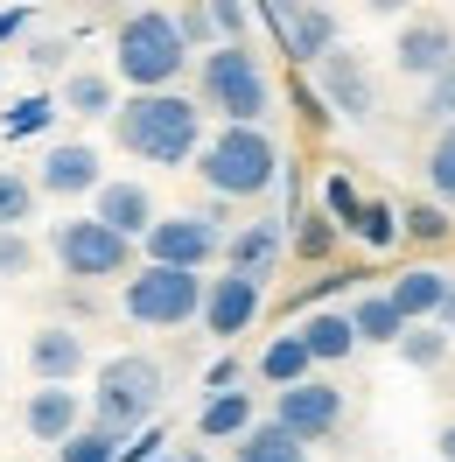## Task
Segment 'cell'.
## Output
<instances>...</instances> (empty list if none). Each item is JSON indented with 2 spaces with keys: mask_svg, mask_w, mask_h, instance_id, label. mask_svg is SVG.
<instances>
[{
  "mask_svg": "<svg viewBox=\"0 0 455 462\" xmlns=\"http://www.w3.org/2000/svg\"><path fill=\"white\" fill-rule=\"evenodd\" d=\"M113 141L134 154V162H154V169H182L203 154V106L182 98V91H141L113 113Z\"/></svg>",
  "mask_w": 455,
  "mask_h": 462,
  "instance_id": "obj_1",
  "label": "cell"
},
{
  "mask_svg": "<svg viewBox=\"0 0 455 462\" xmlns=\"http://www.w3.org/2000/svg\"><path fill=\"white\" fill-rule=\"evenodd\" d=\"M162 393H169L162 365H154L147 350H119V357L98 365V385H91V428L134 441V434H147V420L162 413Z\"/></svg>",
  "mask_w": 455,
  "mask_h": 462,
  "instance_id": "obj_2",
  "label": "cell"
},
{
  "mask_svg": "<svg viewBox=\"0 0 455 462\" xmlns=\"http://www.w3.org/2000/svg\"><path fill=\"white\" fill-rule=\"evenodd\" d=\"M197 182L210 197H231V203L266 197L281 182V147H274L266 126H218L197 154Z\"/></svg>",
  "mask_w": 455,
  "mask_h": 462,
  "instance_id": "obj_3",
  "label": "cell"
},
{
  "mask_svg": "<svg viewBox=\"0 0 455 462\" xmlns=\"http://www.w3.org/2000/svg\"><path fill=\"white\" fill-rule=\"evenodd\" d=\"M197 106L218 113L225 126H259V119L274 113V78L253 57V42H218L197 63Z\"/></svg>",
  "mask_w": 455,
  "mask_h": 462,
  "instance_id": "obj_4",
  "label": "cell"
},
{
  "mask_svg": "<svg viewBox=\"0 0 455 462\" xmlns=\"http://www.w3.org/2000/svg\"><path fill=\"white\" fill-rule=\"evenodd\" d=\"M182 63H190V50L175 35V14H162V7H141L113 29V78H126L134 98L141 91H175Z\"/></svg>",
  "mask_w": 455,
  "mask_h": 462,
  "instance_id": "obj_5",
  "label": "cell"
},
{
  "mask_svg": "<svg viewBox=\"0 0 455 462\" xmlns=\"http://www.w3.org/2000/svg\"><path fill=\"white\" fill-rule=\"evenodd\" d=\"M119 316L141 329H182L203 316V273H175V266H134V281L119 288Z\"/></svg>",
  "mask_w": 455,
  "mask_h": 462,
  "instance_id": "obj_6",
  "label": "cell"
},
{
  "mask_svg": "<svg viewBox=\"0 0 455 462\" xmlns=\"http://www.w3.org/2000/svg\"><path fill=\"white\" fill-rule=\"evenodd\" d=\"M50 260L78 288H91V281H126L134 273V245L119 231H106L98 217H63V225H50Z\"/></svg>",
  "mask_w": 455,
  "mask_h": 462,
  "instance_id": "obj_7",
  "label": "cell"
},
{
  "mask_svg": "<svg viewBox=\"0 0 455 462\" xmlns=\"http://www.w3.org/2000/svg\"><path fill=\"white\" fill-rule=\"evenodd\" d=\"M147 266H175V273H203L210 260H225V225L203 217V210H175L141 238Z\"/></svg>",
  "mask_w": 455,
  "mask_h": 462,
  "instance_id": "obj_8",
  "label": "cell"
},
{
  "mask_svg": "<svg viewBox=\"0 0 455 462\" xmlns=\"http://www.w3.org/2000/svg\"><path fill=\"white\" fill-rule=\"evenodd\" d=\"M274 428H287L302 448L330 441V434L343 428V385H330V378H302V385L274 393Z\"/></svg>",
  "mask_w": 455,
  "mask_h": 462,
  "instance_id": "obj_9",
  "label": "cell"
},
{
  "mask_svg": "<svg viewBox=\"0 0 455 462\" xmlns=\"http://www.w3.org/2000/svg\"><path fill=\"white\" fill-rule=\"evenodd\" d=\"M35 189L57 203H78V197H98L106 189V162H98V147L91 141H57L42 154V169H35Z\"/></svg>",
  "mask_w": 455,
  "mask_h": 462,
  "instance_id": "obj_10",
  "label": "cell"
},
{
  "mask_svg": "<svg viewBox=\"0 0 455 462\" xmlns=\"http://www.w3.org/2000/svg\"><path fill=\"white\" fill-rule=\"evenodd\" d=\"M393 63L406 70V78H441L455 63V22L449 14H413V22H399V35H393Z\"/></svg>",
  "mask_w": 455,
  "mask_h": 462,
  "instance_id": "obj_11",
  "label": "cell"
},
{
  "mask_svg": "<svg viewBox=\"0 0 455 462\" xmlns=\"http://www.w3.org/2000/svg\"><path fill=\"white\" fill-rule=\"evenodd\" d=\"M85 420H91V400L78 385H35L29 400H22V434H29V441H50V448H63Z\"/></svg>",
  "mask_w": 455,
  "mask_h": 462,
  "instance_id": "obj_12",
  "label": "cell"
},
{
  "mask_svg": "<svg viewBox=\"0 0 455 462\" xmlns=\"http://www.w3.org/2000/svg\"><path fill=\"white\" fill-rule=\"evenodd\" d=\"M259 309H266V288L259 281H246V273H218V281H203V329L210 337H246L259 322Z\"/></svg>",
  "mask_w": 455,
  "mask_h": 462,
  "instance_id": "obj_13",
  "label": "cell"
},
{
  "mask_svg": "<svg viewBox=\"0 0 455 462\" xmlns=\"http://www.w3.org/2000/svg\"><path fill=\"white\" fill-rule=\"evenodd\" d=\"M91 217H98L106 231H119L126 245H134V238H147V231L162 225L154 189H147V182H134V175H106V189L91 197Z\"/></svg>",
  "mask_w": 455,
  "mask_h": 462,
  "instance_id": "obj_14",
  "label": "cell"
},
{
  "mask_svg": "<svg viewBox=\"0 0 455 462\" xmlns=\"http://www.w3.org/2000/svg\"><path fill=\"white\" fill-rule=\"evenodd\" d=\"M266 22L281 29L287 57L309 63V70L337 50V14H330V7H294V0H274V7H266Z\"/></svg>",
  "mask_w": 455,
  "mask_h": 462,
  "instance_id": "obj_15",
  "label": "cell"
},
{
  "mask_svg": "<svg viewBox=\"0 0 455 462\" xmlns=\"http://www.w3.org/2000/svg\"><path fill=\"white\" fill-rule=\"evenodd\" d=\"M91 365V350H85V337L70 329V322H42L29 337V372H35V385H78V372Z\"/></svg>",
  "mask_w": 455,
  "mask_h": 462,
  "instance_id": "obj_16",
  "label": "cell"
},
{
  "mask_svg": "<svg viewBox=\"0 0 455 462\" xmlns=\"http://www.w3.org/2000/svg\"><path fill=\"white\" fill-rule=\"evenodd\" d=\"M315 78H322V98L337 106L343 119H371V106H378V91H371V70H365V57L358 50H330V57L315 63Z\"/></svg>",
  "mask_w": 455,
  "mask_h": 462,
  "instance_id": "obj_17",
  "label": "cell"
},
{
  "mask_svg": "<svg viewBox=\"0 0 455 462\" xmlns=\"http://www.w3.org/2000/svg\"><path fill=\"white\" fill-rule=\"evenodd\" d=\"M449 281H455V273H441V266H406L393 288H385V301L399 309L406 329H421V322H441V309H449Z\"/></svg>",
  "mask_w": 455,
  "mask_h": 462,
  "instance_id": "obj_18",
  "label": "cell"
},
{
  "mask_svg": "<svg viewBox=\"0 0 455 462\" xmlns=\"http://www.w3.org/2000/svg\"><path fill=\"white\" fill-rule=\"evenodd\" d=\"M281 253H287L281 225H238V231H225V273H246V281H259V288H266V273L281 266Z\"/></svg>",
  "mask_w": 455,
  "mask_h": 462,
  "instance_id": "obj_19",
  "label": "cell"
},
{
  "mask_svg": "<svg viewBox=\"0 0 455 462\" xmlns=\"http://www.w3.org/2000/svg\"><path fill=\"white\" fill-rule=\"evenodd\" d=\"M294 337L309 350L315 365H343L350 350H358V329H350V309H315V316L294 322Z\"/></svg>",
  "mask_w": 455,
  "mask_h": 462,
  "instance_id": "obj_20",
  "label": "cell"
},
{
  "mask_svg": "<svg viewBox=\"0 0 455 462\" xmlns=\"http://www.w3.org/2000/svg\"><path fill=\"white\" fill-rule=\"evenodd\" d=\"M253 428H259L253 393H210V400L197 406V434L203 441H246Z\"/></svg>",
  "mask_w": 455,
  "mask_h": 462,
  "instance_id": "obj_21",
  "label": "cell"
},
{
  "mask_svg": "<svg viewBox=\"0 0 455 462\" xmlns=\"http://www.w3.org/2000/svg\"><path fill=\"white\" fill-rule=\"evenodd\" d=\"M63 106L78 119H113L119 113V78L113 70H70L63 78Z\"/></svg>",
  "mask_w": 455,
  "mask_h": 462,
  "instance_id": "obj_22",
  "label": "cell"
},
{
  "mask_svg": "<svg viewBox=\"0 0 455 462\" xmlns=\"http://www.w3.org/2000/svg\"><path fill=\"white\" fill-rule=\"evenodd\" d=\"M253 372L266 378L274 393H287V385H302V378H315V357L302 350V337L287 329V337H274V344L259 350V365H253Z\"/></svg>",
  "mask_w": 455,
  "mask_h": 462,
  "instance_id": "obj_23",
  "label": "cell"
},
{
  "mask_svg": "<svg viewBox=\"0 0 455 462\" xmlns=\"http://www.w3.org/2000/svg\"><path fill=\"white\" fill-rule=\"evenodd\" d=\"M231 462H315V456H309V448H302V441H294L287 428H274V420H259V428L246 434L238 448H231Z\"/></svg>",
  "mask_w": 455,
  "mask_h": 462,
  "instance_id": "obj_24",
  "label": "cell"
},
{
  "mask_svg": "<svg viewBox=\"0 0 455 462\" xmlns=\"http://www.w3.org/2000/svg\"><path fill=\"white\" fill-rule=\"evenodd\" d=\"M350 329H358V344H393V350H399V337H406V322H399V309L385 294H358Z\"/></svg>",
  "mask_w": 455,
  "mask_h": 462,
  "instance_id": "obj_25",
  "label": "cell"
},
{
  "mask_svg": "<svg viewBox=\"0 0 455 462\" xmlns=\"http://www.w3.org/2000/svg\"><path fill=\"white\" fill-rule=\"evenodd\" d=\"M449 350H455V337L441 329V322H421V329H406V337H399V357H406L413 372H441V365H449Z\"/></svg>",
  "mask_w": 455,
  "mask_h": 462,
  "instance_id": "obj_26",
  "label": "cell"
},
{
  "mask_svg": "<svg viewBox=\"0 0 455 462\" xmlns=\"http://www.w3.org/2000/svg\"><path fill=\"white\" fill-rule=\"evenodd\" d=\"M35 203H42L35 175H22V169H0V231H22V225L35 217Z\"/></svg>",
  "mask_w": 455,
  "mask_h": 462,
  "instance_id": "obj_27",
  "label": "cell"
},
{
  "mask_svg": "<svg viewBox=\"0 0 455 462\" xmlns=\"http://www.w3.org/2000/svg\"><path fill=\"white\" fill-rule=\"evenodd\" d=\"M350 231H358V245H371V253H393V245H399V210H393V203H378V197H365V203H358V217H350Z\"/></svg>",
  "mask_w": 455,
  "mask_h": 462,
  "instance_id": "obj_28",
  "label": "cell"
},
{
  "mask_svg": "<svg viewBox=\"0 0 455 462\" xmlns=\"http://www.w3.org/2000/svg\"><path fill=\"white\" fill-rule=\"evenodd\" d=\"M119 456H126V441H119V434H106V428H91V420L57 448V462H119Z\"/></svg>",
  "mask_w": 455,
  "mask_h": 462,
  "instance_id": "obj_29",
  "label": "cell"
},
{
  "mask_svg": "<svg viewBox=\"0 0 455 462\" xmlns=\"http://www.w3.org/2000/svg\"><path fill=\"white\" fill-rule=\"evenodd\" d=\"M337 217H330V210H309V217H302V231H294V253H302V260L309 266H322L330 260V253H337Z\"/></svg>",
  "mask_w": 455,
  "mask_h": 462,
  "instance_id": "obj_30",
  "label": "cell"
},
{
  "mask_svg": "<svg viewBox=\"0 0 455 462\" xmlns=\"http://www.w3.org/2000/svg\"><path fill=\"white\" fill-rule=\"evenodd\" d=\"M175 35H182V50H190V57H197V50H218L210 0H190V7H175Z\"/></svg>",
  "mask_w": 455,
  "mask_h": 462,
  "instance_id": "obj_31",
  "label": "cell"
},
{
  "mask_svg": "<svg viewBox=\"0 0 455 462\" xmlns=\"http://www.w3.org/2000/svg\"><path fill=\"white\" fill-rule=\"evenodd\" d=\"M399 238L441 245V238H449V210H441V203H406V210H399Z\"/></svg>",
  "mask_w": 455,
  "mask_h": 462,
  "instance_id": "obj_32",
  "label": "cell"
},
{
  "mask_svg": "<svg viewBox=\"0 0 455 462\" xmlns=\"http://www.w3.org/2000/svg\"><path fill=\"white\" fill-rule=\"evenodd\" d=\"M427 182H434L441 203H455V126H441L434 147H427Z\"/></svg>",
  "mask_w": 455,
  "mask_h": 462,
  "instance_id": "obj_33",
  "label": "cell"
},
{
  "mask_svg": "<svg viewBox=\"0 0 455 462\" xmlns=\"http://www.w3.org/2000/svg\"><path fill=\"white\" fill-rule=\"evenodd\" d=\"M35 273V238L29 231H0V281H29Z\"/></svg>",
  "mask_w": 455,
  "mask_h": 462,
  "instance_id": "obj_34",
  "label": "cell"
},
{
  "mask_svg": "<svg viewBox=\"0 0 455 462\" xmlns=\"http://www.w3.org/2000/svg\"><path fill=\"white\" fill-rule=\"evenodd\" d=\"M427 119H441V126H455V63L427 85Z\"/></svg>",
  "mask_w": 455,
  "mask_h": 462,
  "instance_id": "obj_35",
  "label": "cell"
},
{
  "mask_svg": "<svg viewBox=\"0 0 455 462\" xmlns=\"http://www.w3.org/2000/svg\"><path fill=\"white\" fill-rule=\"evenodd\" d=\"M210 22H218V42H246V29H253V14L231 0H210Z\"/></svg>",
  "mask_w": 455,
  "mask_h": 462,
  "instance_id": "obj_36",
  "label": "cell"
},
{
  "mask_svg": "<svg viewBox=\"0 0 455 462\" xmlns=\"http://www.w3.org/2000/svg\"><path fill=\"white\" fill-rule=\"evenodd\" d=\"M434 456H441V462H455V420H449L441 434H434Z\"/></svg>",
  "mask_w": 455,
  "mask_h": 462,
  "instance_id": "obj_37",
  "label": "cell"
},
{
  "mask_svg": "<svg viewBox=\"0 0 455 462\" xmlns=\"http://www.w3.org/2000/svg\"><path fill=\"white\" fill-rule=\"evenodd\" d=\"M441 329L455 337V281H449V309H441Z\"/></svg>",
  "mask_w": 455,
  "mask_h": 462,
  "instance_id": "obj_38",
  "label": "cell"
},
{
  "mask_svg": "<svg viewBox=\"0 0 455 462\" xmlns=\"http://www.w3.org/2000/svg\"><path fill=\"white\" fill-rule=\"evenodd\" d=\"M175 462H210V456H203V448H175Z\"/></svg>",
  "mask_w": 455,
  "mask_h": 462,
  "instance_id": "obj_39",
  "label": "cell"
},
{
  "mask_svg": "<svg viewBox=\"0 0 455 462\" xmlns=\"http://www.w3.org/2000/svg\"><path fill=\"white\" fill-rule=\"evenodd\" d=\"M154 462H175V456H154Z\"/></svg>",
  "mask_w": 455,
  "mask_h": 462,
  "instance_id": "obj_40",
  "label": "cell"
}]
</instances>
